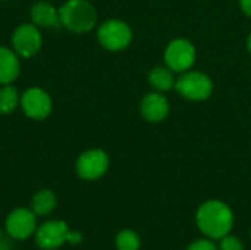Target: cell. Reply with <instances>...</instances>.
Segmentation results:
<instances>
[{
	"instance_id": "6da1fadb",
	"label": "cell",
	"mask_w": 251,
	"mask_h": 250,
	"mask_svg": "<svg viewBox=\"0 0 251 250\" xmlns=\"http://www.w3.org/2000/svg\"><path fill=\"white\" fill-rule=\"evenodd\" d=\"M196 224L204 237L219 240L232 231L234 212L228 203L218 199H210L197 208Z\"/></svg>"
},
{
	"instance_id": "7a4b0ae2",
	"label": "cell",
	"mask_w": 251,
	"mask_h": 250,
	"mask_svg": "<svg viewBox=\"0 0 251 250\" xmlns=\"http://www.w3.org/2000/svg\"><path fill=\"white\" fill-rule=\"evenodd\" d=\"M60 24L71 32H90L97 25V10L90 0H65L59 7Z\"/></svg>"
},
{
	"instance_id": "3957f363",
	"label": "cell",
	"mask_w": 251,
	"mask_h": 250,
	"mask_svg": "<svg viewBox=\"0 0 251 250\" xmlns=\"http://www.w3.org/2000/svg\"><path fill=\"white\" fill-rule=\"evenodd\" d=\"M175 90L185 100L204 102L213 94L215 84L206 72L190 69L179 74L175 83Z\"/></svg>"
},
{
	"instance_id": "277c9868",
	"label": "cell",
	"mask_w": 251,
	"mask_h": 250,
	"mask_svg": "<svg viewBox=\"0 0 251 250\" xmlns=\"http://www.w3.org/2000/svg\"><path fill=\"white\" fill-rule=\"evenodd\" d=\"M132 28L122 19L112 18L101 22L97 28V41L109 52H122L132 43Z\"/></svg>"
},
{
	"instance_id": "5b68a950",
	"label": "cell",
	"mask_w": 251,
	"mask_h": 250,
	"mask_svg": "<svg viewBox=\"0 0 251 250\" xmlns=\"http://www.w3.org/2000/svg\"><path fill=\"white\" fill-rule=\"evenodd\" d=\"M197 59V49L188 38L176 37L168 43L163 52V62L174 72L182 74L193 69Z\"/></svg>"
},
{
	"instance_id": "8992f818",
	"label": "cell",
	"mask_w": 251,
	"mask_h": 250,
	"mask_svg": "<svg viewBox=\"0 0 251 250\" xmlns=\"http://www.w3.org/2000/svg\"><path fill=\"white\" fill-rule=\"evenodd\" d=\"M10 43H12L13 52L19 57L29 59V57L35 56L43 47L41 29L37 25H34L32 22L19 24L12 32Z\"/></svg>"
},
{
	"instance_id": "52a82bcc",
	"label": "cell",
	"mask_w": 251,
	"mask_h": 250,
	"mask_svg": "<svg viewBox=\"0 0 251 250\" xmlns=\"http://www.w3.org/2000/svg\"><path fill=\"white\" fill-rule=\"evenodd\" d=\"M109 167H110L109 155L103 149H99V147L84 150L76 158V162H75L76 175L85 181L100 180L109 171Z\"/></svg>"
},
{
	"instance_id": "ba28073f",
	"label": "cell",
	"mask_w": 251,
	"mask_h": 250,
	"mask_svg": "<svg viewBox=\"0 0 251 250\" xmlns=\"http://www.w3.org/2000/svg\"><path fill=\"white\" fill-rule=\"evenodd\" d=\"M19 108L26 118L43 121L50 116L53 111V100L50 94L41 87H29L21 94Z\"/></svg>"
},
{
	"instance_id": "9c48e42d",
	"label": "cell",
	"mask_w": 251,
	"mask_h": 250,
	"mask_svg": "<svg viewBox=\"0 0 251 250\" xmlns=\"http://www.w3.org/2000/svg\"><path fill=\"white\" fill-rule=\"evenodd\" d=\"M37 215L31 208H15L4 220V231L13 240H26L35 234Z\"/></svg>"
},
{
	"instance_id": "30bf717a",
	"label": "cell",
	"mask_w": 251,
	"mask_h": 250,
	"mask_svg": "<svg viewBox=\"0 0 251 250\" xmlns=\"http://www.w3.org/2000/svg\"><path fill=\"white\" fill-rule=\"evenodd\" d=\"M69 230L71 228L65 221H46L37 227L34 239L40 249L56 250L62 248L65 243H68Z\"/></svg>"
},
{
	"instance_id": "8fae6325",
	"label": "cell",
	"mask_w": 251,
	"mask_h": 250,
	"mask_svg": "<svg viewBox=\"0 0 251 250\" xmlns=\"http://www.w3.org/2000/svg\"><path fill=\"white\" fill-rule=\"evenodd\" d=\"M171 112V103L165 93L150 91L146 93L140 100V115L144 121L151 124L163 122Z\"/></svg>"
},
{
	"instance_id": "7c38bea8",
	"label": "cell",
	"mask_w": 251,
	"mask_h": 250,
	"mask_svg": "<svg viewBox=\"0 0 251 250\" xmlns=\"http://www.w3.org/2000/svg\"><path fill=\"white\" fill-rule=\"evenodd\" d=\"M29 19H31L29 22L37 25L40 29L41 28L54 29L62 27L59 9L46 0H40L29 7Z\"/></svg>"
},
{
	"instance_id": "4fadbf2b",
	"label": "cell",
	"mask_w": 251,
	"mask_h": 250,
	"mask_svg": "<svg viewBox=\"0 0 251 250\" xmlns=\"http://www.w3.org/2000/svg\"><path fill=\"white\" fill-rule=\"evenodd\" d=\"M21 74V57L13 49L0 46V85L13 84Z\"/></svg>"
},
{
	"instance_id": "5bb4252c",
	"label": "cell",
	"mask_w": 251,
	"mask_h": 250,
	"mask_svg": "<svg viewBox=\"0 0 251 250\" xmlns=\"http://www.w3.org/2000/svg\"><path fill=\"white\" fill-rule=\"evenodd\" d=\"M147 81L154 91L166 93L175 88L176 78H175V72L171 68H168L166 65H159L149 71Z\"/></svg>"
},
{
	"instance_id": "9a60e30c",
	"label": "cell",
	"mask_w": 251,
	"mask_h": 250,
	"mask_svg": "<svg viewBox=\"0 0 251 250\" xmlns=\"http://www.w3.org/2000/svg\"><path fill=\"white\" fill-rule=\"evenodd\" d=\"M56 205H57V197L54 192L50 189H41L32 196L29 208L37 217H46L54 211Z\"/></svg>"
},
{
	"instance_id": "2e32d148",
	"label": "cell",
	"mask_w": 251,
	"mask_h": 250,
	"mask_svg": "<svg viewBox=\"0 0 251 250\" xmlns=\"http://www.w3.org/2000/svg\"><path fill=\"white\" fill-rule=\"evenodd\" d=\"M21 105V94L12 84L0 85V115H9L15 112Z\"/></svg>"
},
{
	"instance_id": "e0dca14e",
	"label": "cell",
	"mask_w": 251,
	"mask_h": 250,
	"mask_svg": "<svg viewBox=\"0 0 251 250\" xmlns=\"http://www.w3.org/2000/svg\"><path fill=\"white\" fill-rule=\"evenodd\" d=\"M115 245L118 250H140L141 248V239L140 236L131 230V228H124L116 234Z\"/></svg>"
},
{
	"instance_id": "ac0fdd59",
	"label": "cell",
	"mask_w": 251,
	"mask_h": 250,
	"mask_svg": "<svg viewBox=\"0 0 251 250\" xmlns=\"http://www.w3.org/2000/svg\"><path fill=\"white\" fill-rule=\"evenodd\" d=\"M218 250H244V245L237 236H232L229 233L224 236L222 239H219Z\"/></svg>"
},
{
	"instance_id": "d6986e66",
	"label": "cell",
	"mask_w": 251,
	"mask_h": 250,
	"mask_svg": "<svg viewBox=\"0 0 251 250\" xmlns=\"http://www.w3.org/2000/svg\"><path fill=\"white\" fill-rule=\"evenodd\" d=\"M185 250H218V245L212 239L201 237V239H197V240L191 242Z\"/></svg>"
},
{
	"instance_id": "ffe728a7",
	"label": "cell",
	"mask_w": 251,
	"mask_h": 250,
	"mask_svg": "<svg viewBox=\"0 0 251 250\" xmlns=\"http://www.w3.org/2000/svg\"><path fill=\"white\" fill-rule=\"evenodd\" d=\"M82 242V234L79 231H75V230H69V234H68V243L71 245H79Z\"/></svg>"
},
{
	"instance_id": "44dd1931",
	"label": "cell",
	"mask_w": 251,
	"mask_h": 250,
	"mask_svg": "<svg viewBox=\"0 0 251 250\" xmlns=\"http://www.w3.org/2000/svg\"><path fill=\"white\" fill-rule=\"evenodd\" d=\"M9 236L6 234V231L0 230V250H12V246L9 243Z\"/></svg>"
},
{
	"instance_id": "7402d4cb",
	"label": "cell",
	"mask_w": 251,
	"mask_h": 250,
	"mask_svg": "<svg viewBox=\"0 0 251 250\" xmlns=\"http://www.w3.org/2000/svg\"><path fill=\"white\" fill-rule=\"evenodd\" d=\"M240 1V9L246 16L251 18V0H238Z\"/></svg>"
},
{
	"instance_id": "603a6c76",
	"label": "cell",
	"mask_w": 251,
	"mask_h": 250,
	"mask_svg": "<svg viewBox=\"0 0 251 250\" xmlns=\"http://www.w3.org/2000/svg\"><path fill=\"white\" fill-rule=\"evenodd\" d=\"M246 47H247V52L251 55V32L249 34V37H247V41H246Z\"/></svg>"
},
{
	"instance_id": "cb8c5ba5",
	"label": "cell",
	"mask_w": 251,
	"mask_h": 250,
	"mask_svg": "<svg viewBox=\"0 0 251 250\" xmlns=\"http://www.w3.org/2000/svg\"><path fill=\"white\" fill-rule=\"evenodd\" d=\"M250 237H251V230H250Z\"/></svg>"
}]
</instances>
